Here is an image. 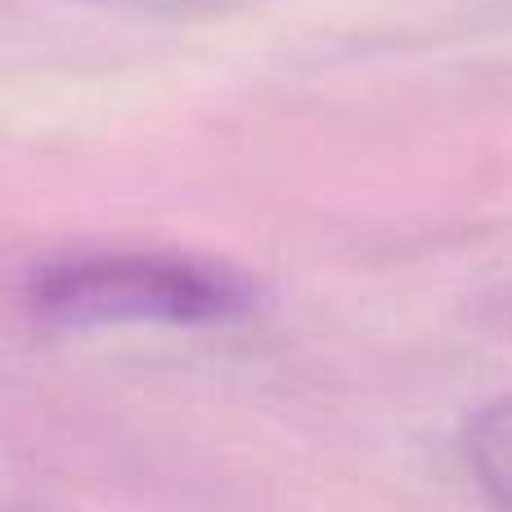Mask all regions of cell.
Wrapping results in <instances>:
<instances>
[{
    "label": "cell",
    "instance_id": "6da1fadb",
    "mask_svg": "<svg viewBox=\"0 0 512 512\" xmlns=\"http://www.w3.org/2000/svg\"><path fill=\"white\" fill-rule=\"evenodd\" d=\"M32 315L50 328H207L252 310L234 270L176 252H81L50 261L27 283Z\"/></svg>",
    "mask_w": 512,
    "mask_h": 512
},
{
    "label": "cell",
    "instance_id": "3957f363",
    "mask_svg": "<svg viewBox=\"0 0 512 512\" xmlns=\"http://www.w3.org/2000/svg\"><path fill=\"white\" fill-rule=\"evenodd\" d=\"M0 512H18V508H0Z\"/></svg>",
    "mask_w": 512,
    "mask_h": 512
},
{
    "label": "cell",
    "instance_id": "7a4b0ae2",
    "mask_svg": "<svg viewBox=\"0 0 512 512\" xmlns=\"http://www.w3.org/2000/svg\"><path fill=\"white\" fill-rule=\"evenodd\" d=\"M468 463L495 508L512 512V400L481 409L468 427Z\"/></svg>",
    "mask_w": 512,
    "mask_h": 512
}]
</instances>
